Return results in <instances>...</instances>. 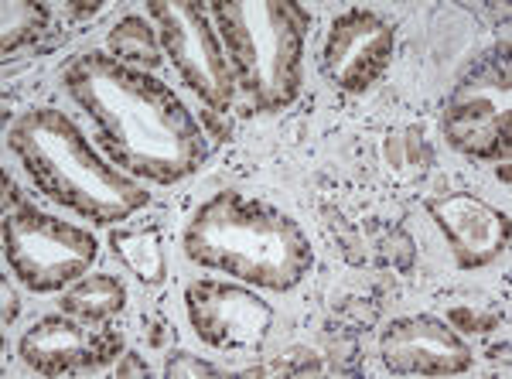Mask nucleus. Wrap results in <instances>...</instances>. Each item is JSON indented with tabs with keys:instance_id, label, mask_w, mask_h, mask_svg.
Here are the masks:
<instances>
[{
	"instance_id": "f257e3e1",
	"label": "nucleus",
	"mask_w": 512,
	"mask_h": 379,
	"mask_svg": "<svg viewBox=\"0 0 512 379\" xmlns=\"http://www.w3.org/2000/svg\"><path fill=\"white\" fill-rule=\"evenodd\" d=\"M62 86L96 123L110 161L130 178L175 185L202 168L209 154L202 123L158 76L86 52L62 72Z\"/></svg>"
},
{
	"instance_id": "f03ea898",
	"label": "nucleus",
	"mask_w": 512,
	"mask_h": 379,
	"mask_svg": "<svg viewBox=\"0 0 512 379\" xmlns=\"http://www.w3.org/2000/svg\"><path fill=\"white\" fill-rule=\"evenodd\" d=\"M7 147L45 199L99 226L130 219L151 202L144 181L99 158L79 123L55 106L21 113L7 127Z\"/></svg>"
},
{
	"instance_id": "7ed1b4c3",
	"label": "nucleus",
	"mask_w": 512,
	"mask_h": 379,
	"mask_svg": "<svg viewBox=\"0 0 512 379\" xmlns=\"http://www.w3.org/2000/svg\"><path fill=\"white\" fill-rule=\"evenodd\" d=\"M181 250L195 267L267 291H291L315 263L308 236L291 216L239 192H219L198 205L181 233Z\"/></svg>"
},
{
	"instance_id": "20e7f679",
	"label": "nucleus",
	"mask_w": 512,
	"mask_h": 379,
	"mask_svg": "<svg viewBox=\"0 0 512 379\" xmlns=\"http://www.w3.org/2000/svg\"><path fill=\"white\" fill-rule=\"evenodd\" d=\"M236 89L260 113L287 110L304 79V38L311 11L291 0H219L209 4Z\"/></svg>"
},
{
	"instance_id": "39448f33",
	"label": "nucleus",
	"mask_w": 512,
	"mask_h": 379,
	"mask_svg": "<svg viewBox=\"0 0 512 379\" xmlns=\"http://www.w3.org/2000/svg\"><path fill=\"white\" fill-rule=\"evenodd\" d=\"M147 18L158 28L161 48L181 82L202 103V123L219 140H226L233 130L229 110L236 100V79L216 24L209 18V7L195 4V0H151Z\"/></svg>"
},
{
	"instance_id": "423d86ee",
	"label": "nucleus",
	"mask_w": 512,
	"mask_h": 379,
	"mask_svg": "<svg viewBox=\"0 0 512 379\" xmlns=\"http://www.w3.org/2000/svg\"><path fill=\"white\" fill-rule=\"evenodd\" d=\"M4 257L28 291L52 294L93 270L99 243L89 229L48 216L31 202H18L4 212Z\"/></svg>"
},
{
	"instance_id": "0eeeda50",
	"label": "nucleus",
	"mask_w": 512,
	"mask_h": 379,
	"mask_svg": "<svg viewBox=\"0 0 512 379\" xmlns=\"http://www.w3.org/2000/svg\"><path fill=\"white\" fill-rule=\"evenodd\" d=\"M512 86L509 62L492 59L461 82L444 110V134L451 147L478 161H499L509 154Z\"/></svg>"
},
{
	"instance_id": "6e6552de",
	"label": "nucleus",
	"mask_w": 512,
	"mask_h": 379,
	"mask_svg": "<svg viewBox=\"0 0 512 379\" xmlns=\"http://www.w3.org/2000/svg\"><path fill=\"white\" fill-rule=\"evenodd\" d=\"M185 311L195 335L219 352H256L263 349L274 325V308L256 291L229 280L202 277L185 291Z\"/></svg>"
},
{
	"instance_id": "1a4fd4ad",
	"label": "nucleus",
	"mask_w": 512,
	"mask_h": 379,
	"mask_svg": "<svg viewBox=\"0 0 512 379\" xmlns=\"http://www.w3.org/2000/svg\"><path fill=\"white\" fill-rule=\"evenodd\" d=\"M24 366L41 376H69L93 373L113 362L123 352V339L117 328L106 321H82L72 315H45L38 318L18 345Z\"/></svg>"
},
{
	"instance_id": "9d476101",
	"label": "nucleus",
	"mask_w": 512,
	"mask_h": 379,
	"mask_svg": "<svg viewBox=\"0 0 512 379\" xmlns=\"http://www.w3.org/2000/svg\"><path fill=\"white\" fill-rule=\"evenodd\" d=\"M396 35L393 24L383 21L376 11H352L338 14L328 28L325 48H321V65L325 76L332 79L335 89L342 93H366L373 89L386 65L393 62Z\"/></svg>"
},
{
	"instance_id": "9b49d317",
	"label": "nucleus",
	"mask_w": 512,
	"mask_h": 379,
	"mask_svg": "<svg viewBox=\"0 0 512 379\" xmlns=\"http://www.w3.org/2000/svg\"><path fill=\"white\" fill-rule=\"evenodd\" d=\"M383 366L396 376H461L472 369L475 352L451 325L427 315L396 318L379 342Z\"/></svg>"
},
{
	"instance_id": "f8f14e48",
	"label": "nucleus",
	"mask_w": 512,
	"mask_h": 379,
	"mask_svg": "<svg viewBox=\"0 0 512 379\" xmlns=\"http://www.w3.org/2000/svg\"><path fill=\"white\" fill-rule=\"evenodd\" d=\"M431 216L448 240L461 270H478L499 260L509 246L506 212L492 209L485 199L468 192H454L431 202Z\"/></svg>"
},
{
	"instance_id": "ddd939ff",
	"label": "nucleus",
	"mask_w": 512,
	"mask_h": 379,
	"mask_svg": "<svg viewBox=\"0 0 512 379\" xmlns=\"http://www.w3.org/2000/svg\"><path fill=\"white\" fill-rule=\"evenodd\" d=\"M127 304V287L113 274H86L62 294V311L82 321H110Z\"/></svg>"
},
{
	"instance_id": "4468645a",
	"label": "nucleus",
	"mask_w": 512,
	"mask_h": 379,
	"mask_svg": "<svg viewBox=\"0 0 512 379\" xmlns=\"http://www.w3.org/2000/svg\"><path fill=\"white\" fill-rule=\"evenodd\" d=\"M113 250L127 263L130 274L144 280L147 287H161L168 277V257H164V236L158 226L140 229H117L113 233Z\"/></svg>"
},
{
	"instance_id": "2eb2a0df",
	"label": "nucleus",
	"mask_w": 512,
	"mask_h": 379,
	"mask_svg": "<svg viewBox=\"0 0 512 379\" xmlns=\"http://www.w3.org/2000/svg\"><path fill=\"white\" fill-rule=\"evenodd\" d=\"M110 45V55L123 65H134V69H154L161 62L164 48H161V38H158V28L144 18H123L117 28L110 31L106 38Z\"/></svg>"
},
{
	"instance_id": "dca6fc26",
	"label": "nucleus",
	"mask_w": 512,
	"mask_h": 379,
	"mask_svg": "<svg viewBox=\"0 0 512 379\" xmlns=\"http://www.w3.org/2000/svg\"><path fill=\"white\" fill-rule=\"evenodd\" d=\"M0 18H4V41H0V48H4V55H11L48 28V7L35 4V0H4Z\"/></svg>"
},
{
	"instance_id": "f3484780",
	"label": "nucleus",
	"mask_w": 512,
	"mask_h": 379,
	"mask_svg": "<svg viewBox=\"0 0 512 379\" xmlns=\"http://www.w3.org/2000/svg\"><path fill=\"white\" fill-rule=\"evenodd\" d=\"M164 376L168 379H195V376H222L219 366H212V362L192 356V352H175V356L168 359V366H164Z\"/></svg>"
},
{
	"instance_id": "a211bd4d",
	"label": "nucleus",
	"mask_w": 512,
	"mask_h": 379,
	"mask_svg": "<svg viewBox=\"0 0 512 379\" xmlns=\"http://www.w3.org/2000/svg\"><path fill=\"white\" fill-rule=\"evenodd\" d=\"M117 376L127 379V376H151V369L140 362V356H134V352H127V356H120V366H117Z\"/></svg>"
},
{
	"instance_id": "6ab92c4d",
	"label": "nucleus",
	"mask_w": 512,
	"mask_h": 379,
	"mask_svg": "<svg viewBox=\"0 0 512 379\" xmlns=\"http://www.w3.org/2000/svg\"><path fill=\"white\" fill-rule=\"evenodd\" d=\"M14 315H18V298H14L11 287L4 284V325H11Z\"/></svg>"
}]
</instances>
